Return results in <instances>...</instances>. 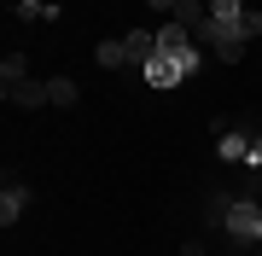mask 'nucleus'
<instances>
[{"instance_id":"nucleus-1","label":"nucleus","mask_w":262,"mask_h":256,"mask_svg":"<svg viewBox=\"0 0 262 256\" xmlns=\"http://www.w3.org/2000/svg\"><path fill=\"white\" fill-rule=\"evenodd\" d=\"M198 41H210L222 64H239V58H245V29H239V24H222V18H204V24H198Z\"/></svg>"},{"instance_id":"nucleus-2","label":"nucleus","mask_w":262,"mask_h":256,"mask_svg":"<svg viewBox=\"0 0 262 256\" xmlns=\"http://www.w3.org/2000/svg\"><path fill=\"white\" fill-rule=\"evenodd\" d=\"M227 239L233 245H262V204L256 198H233V210H227Z\"/></svg>"},{"instance_id":"nucleus-3","label":"nucleus","mask_w":262,"mask_h":256,"mask_svg":"<svg viewBox=\"0 0 262 256\" xmlns=\"http://www.w3.org/2000/svg\"><path fill=\"white\" fill-rule=\"evenodd\" d=\"M140 76H146L151 87H181V82H187V64H181V58H163V53H158V58H151V64L140 70Z\"/></svg>"},{"instance_id":"nucleus-4","label":"nucleus","mask_w":262,"mask_h":256,"mask_svg":"<svg viewBox=\"0 0 262 256\" xmlns=\"http://www.w3.org/2000/svg\"><path fill=\"white\" fill-rule=\"evenodd\" d=\"M122 41H128V64H151V58H158V29H128V35H122Z\"/></svg>"},{"instance_id":"nucleus-5","label":"nucleus","mask_w":262,"mask_h":256,"mask_svg":"<svg viewBox=\"0 0 262 256\" xmlns=\"http://www.w3.org/2000/svg\"><path fill=\"white\" fill-rule=\"evenodd\" d=\"M6 99H18L24 111H35V105H53V87H41V82H12Z\"/></svg>"},{"instance_id":"nucleus-6","label":"nucleus","mask_w":262,"mask_h":256,"mask_svg":"<svg viewBox=\"0 0 262 256\" xmlns=\"http://www.w3.org/2000/svg\"><path fill=\"white\" fill-rule=\"evenodd\" d=\"M169 18H175V24H187V29H198V24L210 18V0H181V6L169 12Z\"/></svg>"},{"instance_id":"nucleus-7","label":"nucleus","mask_w":262,"mask_h":256,"mask_svg":"<svg viewBox=\"0 0 262 256\" xmlns=\"http://www.w3.org/2000/svg\"><path fill=\"white\" fill-rule=\"evenodd\" d=\"M24 198H29L24 187H6V192H0V221H6V227H12V221L24 216Z\"/></svg>"},{"instance_id":"nucleus-8","label":"nucleus","mask_w":262,"mask_h":256,"mask_svg":"<svg viewBox=\"0 0 262 256\" xmlns=\"http://www.w3.org/2000/svg\"><path fill=\"white\" fill-rule=\"evenodd\" d=\"M99 70H117V64H128V41H99Z\"/></svg>"},{"instance_id":"nucleus-9","label":"nucleus","mask_w":262,"mask_h":256,"mask_svg":"<svg viewBox=\"0 0 262 256\" xmlns=\"http://www.w3.org/2000/svg\"><path fill=\"white\" fill-rule=\"evenodd\" d=\"M222 157H251V134H222Z\"/></svg>"},{"instance_id":"nucleus-10","label":"nucleus","mask_w":262,"mask_h":256,"mask_svg":"<svg viewBox=\"0 0 262 256\" xmlns=\"http://www.w3.org/2000/svg\"><path fill=\"white\" fill-rule=\"evenodd\" d=\"M210 18H222V24H239V18H245V0H210Z\"/></svg>"},{"instance_id":"nucleus-11","label":"nucleus","mask_w":262,"mask_h":256,"mask_svg":"<svg viewBox=\"0 0 262 256\" xmlns=\"http://www.w3.org/2000/svg\"><path fill=\"white\" fill-rule=\"evenodd\" d=\"M18 18H24V24H41V18H58V6H41V0H18Z\"/></svg>"},{"instance_id":"nucleus-12","label":"nucleus","mask_w":262,"mask_h":256,"mask_svg":"<svg viewBox=\"0 0 262 256\" xmlns=\"http://www.w3.org/2000/svg\"><path fill=\"white\" fill-rule=\"evenodd\" d=\"M24 70H29V58H24V53H6V64H0V82H6V87H12V82H24Z\"/></svg>"},{"instance_id":"nucleus-13","label":"nucleus","mask_w":262,"mask_h":256,"mask_svg":"<svg viewBox=\"0 0 262 256\" xmlns=\"http://www.w3.org/2000/svg\"><path fill=\"white\" fill-rule=\"evenodd\" d=\"M47 87H53V105H76V82L70 76H53Z\"/></svg>"},{"instance_id":"nucleus-14","label":"nucleus","mask_w":262,"mask_h":256,"mask_svg":"<svg viewBox=\"0 0 262 256\" xmlns=\"http://www.w3.org/2000/svg\"><path fill=\"white\" fill-rule=\"evenodd\" d=\"M239 29H245V41H251V35H262V12H256V6H245V18H239Z\"/></svg>"},{"instance_id":"nucleus-15","label":"nucleus","mask_w":262,"mask_h":256,"mask_svg":"<svg viewBox=\"0 0 262 256\" xmlns=\"http://www.w3.org/2000/svg\"><path fill=\"white\" fill-rule=\"evenodd\" d=\"M245 163H251V169H262V134H251V157H245Z\"/></svg>"},{"instance_id":"nucleus-16","label":"nucleus","mask_w":262,"mask_h":256,"mask_svg":"<svg viewBox=\"0 0 262 256\" xmlns=\"http://www.w3.org/2000/svg\"><path fill=\"white\" fill-rule=\"evenodd\" d=\"M151 6H158V12H175V6H181V0H151Z\"/></svg>"}]
</instances>
